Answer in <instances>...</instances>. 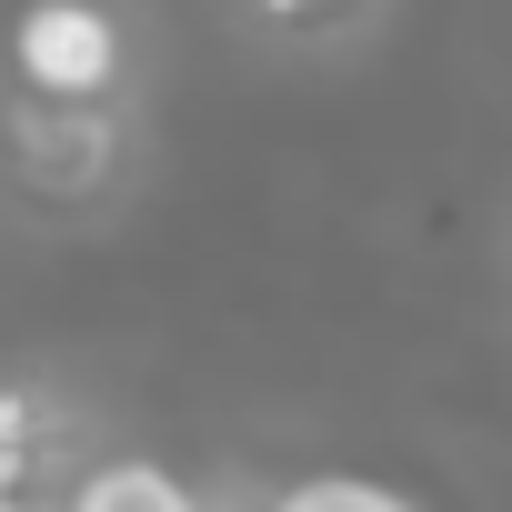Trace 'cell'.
I'll use <instances>...</instances> for the list:
<instances>
[{"label":"cell","instance_id":"6","mask_svg":"<svg viewBox=\"0 0 512 512\" xmlns=\"http://www.w3.org/2000/svg\"><path fill=\"white\" fill-rule=\"evenodd\" d=\"M272 11H302V0H272Z\"/></svg>","mask_w":512,"mask_h":512},{"label":"cell","instance_id":"5","mask_svg":"<svg viewBox=\"0 0 512 512\" xmlns=\"http://www.w3.org/2000/svg\"><path fill=\"white\" fill-rule=\"evenodd\" d=\"M0 512H41V502H31V492H11V482H0Z\"/></svg>","mask_w":512,"mask_h":512},{"label":"cell","instance_id":"1","mask_svg":"<svg viewBox=\"0 0 512 512\" xmlns=\"http://www.w3.org/2000/svg\"><path fill=\"white\" fill-rule=\"evenodd\" d=\"M11 71L51 111H101L121 91V21L101 0H31L11 31Z\"/></svg>","mask_w":512,"mask_h":512},{"label":"cell","instance_id":"3","mask_svg":"<svg viewBox=\"0 0 512 512\" xmlns=\"http://www.w3.org/2000/svg\"><path fill=\"white\" fill-rule=\"evenodd\" d=\"M262 512H432L422 492H402L392 472H362V462H312L292 482L262 492Z\"/></svg>","mask_w":512,"mask_h":512},{"label":"cell","instance_id":"2","mask_svg":"<svg viewBox=\"0 0 512 512\" xmlns=\"http://www.w3.org/2000/svg\"><path fill=\"white\" fill-rule=\"evenodd\" d=\"M51 512H211V492L161 452H81Z\"/></svg>","mask_w":512,"mask_h":512},{"label":"cell","instance_id":"4","mask_svg":"<svg viewBox=\"0 0 512 512\" xmlns=\"http://www.w3.org/2000/svg\"><path fill=\"white\" fill-rule=\"evenodd\" d=\"M21 161H31V181H51V191H71V181H91L101 161H111V121L101 111H31L21 121Z\"/></svg>","mask_w":512,"mask_h":512}]
</instances>
